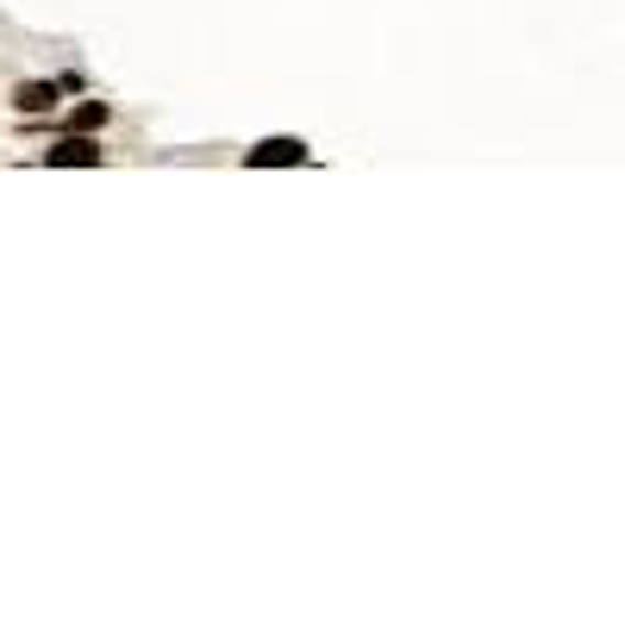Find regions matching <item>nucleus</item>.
<instances>
[{"mask_svg":"<svg viewBox=\"0 0 625 625\" xmlns=\"http://www.w3.org/2000/svg\"><path fill=\"white\" fill-rule=\"evenodd\" d=\"M44 163H51V169H95V163H100V144L88 132H69L63 144H51V151H44Z\"/></svg>","mask_w":625,"mask_h":625,"instance_id":"1","label":"nucleus"},{"mask_svg":"<svg viewBox=\"0 0 625 625\" xmlns=\"http://www.w3.org/2000/svg\"><path fill=\"white\" fill-rule=\"evenodd\" d=\"M13 107H20V113H51V107H57V81H51V88H44V81H25L20 95H13Z\"/></svg>","mask_w":625,"mask_h":625,"instance_id":"3","label":"nucleus"},{"mask_svg":"<svg viewBox=\"0 0 625 625\" xmlns=\"http://www.w3.org/2000/svg\"><path fill=\"white\" fill-rule=\"evenodd\" d=\"M294 163H307V144H300V138H263L251 151V169H294Z\"/></svg>","mask_w":625,"mask_h":625,"instance_id":"2","label":"nucleus"},{"mask_svg":"<svg viewBox=\"0 0 625 625\" xmlns=\"http://www.w3.org/2000/svg\"><path fill=\"white\" fill-rule=\"evenodd\" d=\"M100 125H107V100H88L69 113V132H100Z\"/></svg>","mask_w":625,"mask_h":625,"instance_id":"4","label":"nucleus"}]
</instances>
